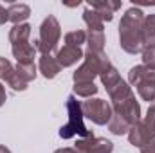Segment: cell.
<instances>
[{
	"label": "cell",
	"mask_w": 155,
	"mask_h": 153,
	"mask_svg": "<svg viewBox=\"0 0 155 153\" xmlns=\"http://www.w3.org/2000/svg\"><path fill=\"white\" fill-rule=\"evenodd\" d=\"M144 13L139 7H130L119 22V45L128 54H139L144 49L143 43Z\"/></svg>",
	"instance_id": "6da1fadb"
},
{
	"label": "cell",
	"mask_w": 155,
	"mask_h": 153,
	"mask_svg": "<svg viewBox=\"0 0 155 153\" xmlns=\"http://www.w3.org/2000/svg\"><path fill=\"white\" fill-rule=\"evenodd\" d=\"M29 38H31V25L29 24L13 25V29L9 31L11 50H13V56L16 58L18 63H35L36 49H35V45L29 43Z\"/></svg>",
	"instance_id": "7a4b0ae2"
},
{
	"label": "cell",
	"mask_w": 155,
	"mask_h": 153,
	"mask_svg": "<svg viewBox=\"0 0 155 153\" xmlns=\"http://www.w3.org/2000/svg\"><path fill=\"white\" fill-rule=\"evenodd\" d=\"M112 63L105 52H92L87 50L83 56V63L72 74L74 83H94V79L101 76L107 69H110Z\"/></svg>",
	"instance_id": "3957f363"
},
{
	"label": "cell",
	"mask_w": 155,
	"mask_h": 153,
	"mask_svg": "<svg viewBox=\"0 0 155 153\" xmlns=\"http://www.w3.org/2000/svg\"><path fill=\"white\" fill-rule=\"evenodd\" d=\"M67 114H69V122L63 124L60 128V132H58L61 139H72L76 135H79L83 139V137H90L92 135L90 130H87V126L83 122V119H85L83 106L76 99V96H69L67 97Z\"/></svg>",
	"instance_id": "277c9868"
},
{
	"label": "cell",
	"mask_w": 155,
	"mask_h": 153,
	"mask_svg": "<svg viewBox=\"0 0 155 153\" xmlns=\"http://www.w3.org/2000/svg\"><path fill=\"white\" fill-rule=\"evenodd\" d=\"M60 38H61V25L56 16L49 15L40 25V36L38 40H35L36 43L35 49L40 50L41 54H52L58 49Z\"/></svg>",
	"instance_id": "5b68a950"
},
{
	"label": "cell",
	"mask_w": 155,
	"mask_h": 153,
	"mask_svg": "<svg viewBox=\"0 0 155 153\" xmlns=\"http://www.w3.org/2000/svg\"><path fill=\"white\" fill-rule=\"evenodd\" d=\"M81 106H83V115L87 119H90L94 124H99V126L108 124L112 115H114L112 105L108 101H105V99H99V97H94V99L90 97Z\"/></svg>",
	"instance_id": "8992f818"
},
{
	"label": "cell",
	"mask_w": 155,
	"mask_h": 153,
	"mask_svg": "<svg viewBox=\"0 0 155 153\" xmlns=\"http://www.w3.org/2000/svg\"><path fill=\"white\" fill-rule=\"evenodd\" d=\"M153 139H155V121L148 115H144V119L135 122L128 132V141L135 148H143L144 144H148Z\"/></svg>",
	"instance_id": "52a82bcc"
},
{
	"label": "cell",
	"mask_w": 155,
	"mask_h": 153,
	"mask_svg": "<svg viewBox=\"0 0 155 153\" xmlns=\"http://www.w3.org/2000/svg\"><path fill=\"white\" fill-rule=\"evenodd\" d=\"M112 112H114V115L121 117L123 121H126L130 126H134L135 122L141 121V105L134 94L117 103H112Z\"/></svg>",
	"instance_id": "ba28073f"
},
{
	"label": "cell",
	"mask_w": 155,
	"mask_h": 153,
	"mask_svg": "<svg viewBox=\"0 0 155 153\" xmlns=\"http://www.w3.org/2000/svg\"><path fill=\"white\" fill-rule=\"evenodd\" d=\"M76 148L79 153H112L114 151V144L108 139L103 137H83L76 141Z\"/></svg>",
	"instance_id": "9c48e42d"
},
{
	"label": "cell",
	"mask_w": 155,
	"mask_h": 153,
	"mask_svg": "<svg viewBox=\"0 0 155 153\" xmlns=\"http://www.w3.org/2000/svg\"><path fill=\"white\" fill-rule=\"evenodd\" d=\"M0 79L2 81H5L13 90H16V92H24L25 88H27V83H24L18 74H16V69L11 65V61L7 60V58H2L0 56Z\"/></svg>",
	"instance_id": "30bf717a"
},
{
	"label": "cell",
	"mask_w": 155,
	"mask_h": 153,
	"mask_svg": "<svg viewBox=\"0 0 155 153\" xmlns=\"http://www.w3.org/2000/svg\"><path fill=\"white\" fill-rule=\"evenodd\" d=\"M128 83L135 88L141 85H155V70L144 65H135L128 72Z\"/></svg>",
	"instance_id": "8fae6325"
},
{
	"label": "cell",
	"mask_w": 155,
	"mask_h": 153,
	"mask_svg": "<svg viewBox=\"0 0 155 153\" xmlns=\"http://www.w3.org/2000/svg\"><path fill=\"white\" fill-rule=\"evenodd\" d=\"M85 52L81 50V47H72V45H63L58 52H56V61L60 63V67H72L79 60H83Z\"/></svg>",
	"instance_id": "7c38bea8"
},
{
	"label": "cell",
	"mask_w": 155,
	"mask_h": 153,
	"mask_svg": "<svg viewBox=\"0 0 155 153\" xmlns=\"http://www.w3.org/2000/svg\"><path fill=\"white\" fill-rule=\"evenodd\" d=\"M88 7L97 11L99 16L103 18V22H112L114 20V13L117 9H121V2H110V0H94L88 2Z\"/></svg>",
	"instance_id": "4fadbf2b"
},
{
	"label": "cell",
	"mask_w": 155,
	"mask_h": 153,
	"mask_svg": "<svg viewBox=\"0 0 155 153\" xmlns=\"http://www.w3.org/2000/svg\"><path fill=\"white\" fill-rule=\"evenodd\" d=\"M38 70L41 72V76L45 79H52V77L58 76V72L61 70L60 63L56 61V56L52 54H41L38 61Z\"/></svg>",
	"instance_id": "5bb4252c"
},
{
	"label": "cell",
	"mask_w": 155,
	"mask_h": 153,
	"mask_svg": "<svg viewBox=\"0 0 155 153\" xmlns=\"http://www.w3.org/2000/svg\"><path fill=\"white\" fill-rule=\"evenodd\" d=\"M7 15H9V22H13L15 25L25 24V20L31 16V7L27 4H11L7 7Z\"/></svg>",
	"instance_id": "9a60e30c"
},
{
	"label": "cell",
	"mask_w": 155,
	"mask_h": 153,
	"mask_svg": "<svg viewBox=\"0 0 155 153\" xmlns=\"http://www.w3.org/2000/svg\"><path fill=\"white\" fill-rule=\"evenodd\" d=\"M83 22L87 24L88 31H103V29H105V22H103V18L99 16V13L94 11V9H90L88 5H87L85 11H83Z\"/></svg>",
	"instance_id": "2e32d148"
},
{
	"label": "cell",
	"mask_w": 155,
	"mask_h": 153,
	"mask_svg": "<svg viewBox=\"0 0 155 153\" xmlns=\"http://www.w3.org/2000/svg\"><path fill=\"white\" fill-rule=\"evenodd\" d=\"M143 43L144 47L155 45V13L144 16V27H143Z\"/></svg>",
	"instance_id": "e0dca14e"
},
{
	"label": "cell",
	"mask_w": 155,
	"mask_h": 153,
	"mask_svg": "<svg viewBox=\"0 0 155 153\" xmlns=\"http://www.w3.org/2000/svg\"><path fill=\"white\" fill-rule=\"evenodd\" d=\"M87 50L92 52H103L105 47V31H88L87 33Z\"/></svg>",
	"instance_id": "ac0fdd59"
},
{
	"label": "cell",
	"mask_w": 155,
	"mask_h": 153,
	"mask_svg": "<svg viewBox=\"0 0 155 153\" xmlns=\"http://www.w3.org/2000/svg\"><path fill=\"white\" fill-rule=\"evenodd\" d=\"M99 77H101V83H103V86L107 88V92H110L112 88H116L117 85L123 81V77L119 76V72L116 70V67H114V65H112L110 69H107V70H105Z\"/></svg>",
	"instance_id": "d6986e66"
},
{
	"label": "cell",
	"mask_w": 155,
	"mask_h": 153,
	"mask_svg": "<svg viewBox=\"0 0 155 153\" xmlns=\"http://www.w3.org/2000/svg\"><path fill=\"white\" fill-rule=\"evenodd\" d=\"M15 69H16L18 77H20L24 83L33 81V79L36 77V74H38V69H36V65H35V63H18Z\"/></svg>",
	"instance_id": "ffe728a7"
},
{
	"label": "cell",
	"mask_w": 155,
	"mask_h": 153,
	"mask_svg": "<svg viewBox=\"0 0 155 153\" xmlns=\"http://www.w3.org/2000/svg\"><path fill=\"white\" fill-rule=\"evenodd\" d=\"M130 124L126 122V121H123L121 117H117V115H112V119H110V122H108V130L114 133V135H124V133H128L130 132Z\"/></svg>",
	"instance_id": "44dd1931"
},
{
	"label": "cell",
	"mask_w": 155,
	"mask_h": 153,
	"mask_svg": "<svg viewBox=\"0 0 155 153\" xmlns=\"http://www.w3.org/2000/svg\"><path fill=\"white\" fill-rule=\"evenodd\" d=\"M97 90H99V88H97L94 83H74V94L79 96V97L90 99L92 96L97 94Z\"/></svg>",
	"instance_id": "7402d4cb"
},
{
	"label": "cell",
	"mask_w": 155,
	"mask_h": 153,
	"mask_svg": "<svg viewBox=\"0 0 155 153\" xmlns=\"http://www.w3.org/2000/svg\"><path fill=\"white\" fill-rule=\"evenodd\" d=\"M83 43H87V33L78 29V31H71L65 34V45H72V47H81Z\"/></svg>",
	"instance_id": "603a6c76"
},
{
	"label": "cell",
	"mask_w": 155,
	"mask_h": 153,
	"mask_svg": "<svg viewBox=\"0 0 155 153\" xmlns=\"http://www.w3.org/2000/svg\"><path fill=\"white\" fill-rule=\"evenodd\" d=\"M141 54H143V65L155 70V45L153 47H144Z\"/></svg>",
	"instance_id": "cb8c5ba5"
},
{
	"label": "cell",
	"mask_w": 155,
	"mask_h": 153,
	"mask_svg": "<svg viewBox=\"0 0 155 153\" xmlns=\"http://www.w3.org/2000/svg\"><path fill=\"white\" fill-rule=\"evenodd\" d=\"M5 22H9V15H7V9L0 4V25H4Z\"/></svg>",
	"instance_id": "d4e9b609"
},
{
	"label": "cell",
	"mask_w": 155,
	"mask_h": 153,
	"mask_svg": "<svg viewBox=\"0 0 155 153\" xmlns=\"http://www.w3.org/2000/svg\"><path fill=\"white\" fill-rule=\"evenodd\" d=\"M141 153H155V139L150 141L148 144H144V146L141 148Z\"/></svg>",
	"instance_id": "484cf974"
},
{
	"label": "cell",
	"mask_w": 155,
	"mask_h": 153,
	"mask_svg": "<svg viewBox=\"0 0 155 153\" xmlns=\"http://www.w3.org/2000/svg\"><path fill=\"white\" fill-rule=\"evenodd\" d=\"M5 99H7V94H5V86L0 83V106L5 103Z\"/></svg>",
	"instance_id": "4316f807"
},
{
	"label": "cell",
	"mask_w": 155,
	"mask_h": 153,
	"mask_svg": "<svg viewBox=\"0 0 155 153\" xmlns=\"http://www.w3.org/2000/svg\"><path fill=\"white\" fill-rule=\"evenodd\" d=\"M54 153H79L76 148H60V150H56Z\"/></svg>",
	"instance_id": "83f0119b"
},
{
	"label": "cell",
	"mask_w": 155,
	"mask_h": 153,
	"mask_svg": "<svg viewBox=\"0 0 155 153\" xmlns=\"http://www.w3.org/2000/svg\"><path fill=\"white\" fill-rule=\"evenodd\" d=\"M0 153H11V150L5 148V146H0Z\"/></svg>",
	"instance_id": "f1b7e54d"
}]
</instances>
